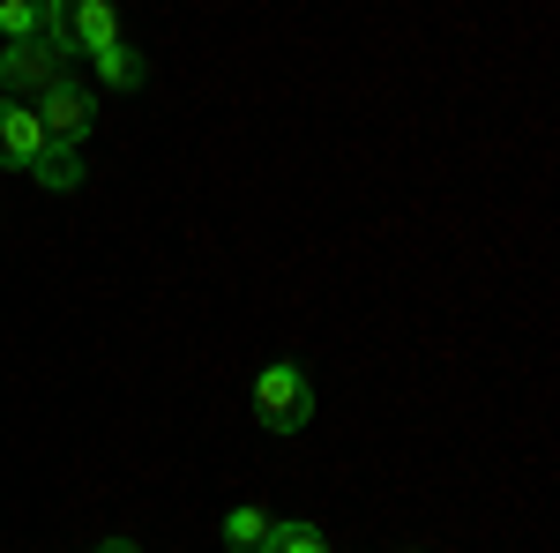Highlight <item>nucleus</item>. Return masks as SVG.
Masks as SVG:
<instances>
[{
	"mask_svg": "<svg viewBox=\"0 0 560 553\" xmlns=\"http://www.w3.org/2000/svg\"><path fill=\"white\" fill-rule=\"evenodd\" d=\"M255 553H329V539H322V523H306V516H269V531H261Z\"/></svg>",
	"mask_w": 560,
	"mask_h": 553,
	"instance_id": "0eeeda50",
	"label": "nucleus"
},
{
	"mask_svg": "<svg viewBox=\"0 0 560 553\" xmlns=\"http://www.w3.org/2000/svg\"><path fill=\"white\" fill-rule=\"evenodd\" d=\"M45 158V128L23 97H0V165L8 172H38Z\"/></svg>",
	"mask_w": 560,
	"mask_h": 553,
	"instance_id": "39448f33",
	"label": "nucleus"
},
{
	"mask_svg": "<svg viewBox=\"0 0 560 553\" xmlns=\"http://www.w3.org/2000/svg\"><path fill=\"white\" fill-rule=\"evenodd\" d=\"M113 38H128L113 0H68V15H60V45H68V60H90V53H105Z\"/></svg>",
	"mask_w": 560,
	"mask_h": 553,
	"instance_id": "20e7f679",
	"label": "nucleus"
},
{
	"mask_svg": "<svg viewBox=\"0 0 560 553\" xmlns=\"http://www.w3.org/2000/svg\"><path fill=\"white\" fill-rule=\"evenodd\" d=\"M261 531H269V509H255V502H240V509L224 516V546H232V553H255Z\"/></svg>",
	"mask_w": 560,
	"mask_h": 553,
	"instance_id": "6e6552de",
	"label": "nucleus"
},
{
	"mask_svg": "<svg viewBox=\"0 0 560 553\" xmlns=\"http://www.w3.org/2000/svg\"><path fill=\"white\" fill-rule=\"evenodd\" d=\"M38 128H45V142H68V150H83L90 142V120H97V90L90 83H75V76H60V83H45L38 90Z\"/></svg>",
	"mask_w": 560,
	"mask_h": 553,
	"instance_id": "f03ea898",
	"label": "nucleus"
},
{
	"mask_svg": "<svg viewBox=\"0 0 560 553\" xmlns=\"http://www.w3.org/2000/svg\"><path fill=\"white\" fill-rule=\"evenodd\" d=\"M38 23H45L38 0H0V38H8V45H15V38H38Z\"/></svg>",
	"mask_w": 560,
	"mask_h": 553,
	"instance_id": "1a4fd4ad",
	"label": "nucleus"
},
{
	"mask_svg": "<svg viewBox=\"0 0 560 553\" xmlns=\"http://www.w3.org/2000/svg\"><path fill=\"white\" fill-rule=\"evenodd\" d=\"M306 419H314V382H306V367L269 359L255 375V426L261 434H300Z\"/></svg>",
	"mask_w": 560,
	"mask_h": 553,
	"instance_id": "f257e3e1",
	"label": "nucleus"
},
{
	"mask_svg": "<svg viewBox=\"0 0 560 553\" xmlns=\"http://www.w3.org/2000/svg\"><path fill=\"white\" fill-rule=\"evenodd\" d=\"M97 553H142V546H128V539H105V546H97Z\"/></svg>",
	"mask_w": 560,
	"mask_h": 553,
	"instance_id": "9d476101",
	"label": "nucleus"
},
{
	"mask_svg": "<svg viewBox=\"0 0 560 553\" xmlns=\"http://www.w3.org/2000/svg\"><path fill=\"white\" fill-rule=\"evenodd\" d=\"M60 76H68V53H60L52 38L0 45V90H8V97H23V105H31V97H38L45 83H60Z\"/></svg>",
	"mask_w": 560,
	"mask_h": 553,
	"instance_id": "7ed1b4c3",
	"label": "nucleus"
},
{
	"mask_svg": "<svg viewBox=\"0 0 560 553\" xmlns=\"http://www.w3.org/2000/svg\"><path fill=\"white\" fill-rule=\"evenodd\" d=\"M90 68H97V83H105V90H135L142 76H150L142 45H128V38H113L105 53H90Z\"/></svg>",
	"mask_w": 560,
	"mask_h": 553,
	"instance_id": "423d86ee",
	"label": "nucleus"
}]
</instances>
